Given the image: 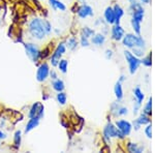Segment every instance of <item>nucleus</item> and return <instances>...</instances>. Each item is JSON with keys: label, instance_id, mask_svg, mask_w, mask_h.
I'll list each match as a JSON object with an SVG mask.
<instances>
[{"label": "nucleus", "instance_id": "1", "mask_svg": "<svg viewBox=\"0 0 155 153\" xmlns=\"http://www.w3.org/2000/svg\"><path fill=\"white\" fill-rule=\"evenodd\" d=\"M45 19L41 18H33L28 24V32L33 37L34 39L37 41H42L47 35L46 30H45V25H44Z\"/></svg>", "mask_w": 155, "mask_h": 153}, {"label": "nucleus", "instance_id": "2", "mask_svg": "<svg viewBox=\"0 0 155 153\" xmlns=\"http://www.w3.org/2000/svg\"><path fill=\"white\" fill-rule=\"evenodd\" d=\"M122 44L124 47L132 49L134 47H140L146 49V42L141 35H137L136 33H128L125 34L122 38Z\"/></svg>", "mask_w": 155, "mask_h": 153}, {"label": "nucleus", "instance_id": "3", "mask_svg": "<svg viewBox=\"0 0 155 153\" xmlns=\"http://www.w3.org/2000/svg\"><path fill=\"white\" fill-rule=\"evenodd\" d=\"M112 138H119V139L122 140L125 138V135L117 128L116 125L109 122L104 128V140L107 143H111Z\"/></svg>", "mask_w": 155, "mask_h": 153}, {"label": "nucleus", "instance_id": "4", "mask_svg": "<svg viewBox=\"0 0 155 153\" xmlns=\"http://www.w3.org/2000/svg\"><path fill=\"white\" fill-rule=\"evenodd\" d=\"M66 46H65V42H61L58 44V46L56 47L55 51L53 52V54L51 55V58H50V63L52 64V66L56 67L58 62L60 61V59L62 58L64 54L66 52Z\"/></svg>", "mask_w": 155, "mask_h": 153}, {"label": "nucleus", "instance_id": "5", "mask_svg": "<svg viewBox=\"0 0 155 153\" xmlns=\"http://www.w3.org/2000/svg\"><path fill=\"white\" fill-rule=\"evenodd\" d=\"M124 57H125L127 63H128L129 72L131 75H134L139 69L140 65H141V59L139 57L134 56L130 51H124Z\"/></svg>", "mask_w": 155, "mask_h": 153}, {"label": "nucleus", "instance_id": "6", "mask_svg": "<svg viewBox=\"0 0 155 153\" xmlns=\"http://www.w3.org/2000/svg\"><path fill=\"white\" fill-rule=\"evenodd\" d=\"M24 49L25 52H26V55L31 59V61L36 63L39 60V51H41L38 47L35 44H32V42H25Z\"/></svg>", "mask_w": 155, "mask_h": 153}, {"label": "nucleus", "instance_id": "7", "mask_svg": "<svg viewBox=\"0 0 155 153\" xmlns=\"http://www.w3.org/2000/svg\"><path fill=\"white\" fill-rule=\"evenodd\" d=\"M45 116V106L41 104V101L34 102L31 106L28 113L29 118H38L39 120H41Z\"/></svg>", "mask_w": 155, "mask_h": 153}, {"label": "nucleus", "instance_id": "8", "mask_svg": "<svg viewBox=\"0 0 155 153\" xmlns=\"http://www.w3.org/2000/svg\"><path fill=\"white\" fill-rule=\"evenodd\" d=\"M50 71H51V69H50V66L47 62H44V63H41L39 65L38 68H37V72H36L37 82L42 83V82L46 81V80L49 78Z\"/></svg>", "mask_w": 155, "mask_h": 153}, {"label": "nucleus", "instance_id": "9", "mask_svg": "<svg viewBox=\"0 0 155 153\" xmlns=\"http://www.w3.org/2000/svg\"><path fill=\"white\" fill-rule=\"evenodd\" d=\"M115 125H116L117 128L125 135V137L130 135L131 129H132V124L129 121H126V120H124V119H120L115 122Z\"/></svg>", "mask_w": 155, "mask_h": 153}, {"label": "nucleus", "instance_id": "10", "mask_svg": "<svg viewBox=\"0 0 155 153\" xmlns=\"http://www.w3.org/2000/svg\"><path fill=\"white\" fill-rule=\"evenodd\" d=\"M77 14L81 19H86V18H88V17L93 16V8L90 5H88V4H82V5L79 6V8H78Z\"/></svg>", "mask_w": 155, "mask_h": 153}, {"label": "nucleus", "instance_id": "11", "mask_svg": "<svg viewBox=\"0 0 155 153\" xmlns=\"http://www.w3.org/2000/svg\"><path fill=\"white\" fill-rule=\"evenodd\" d=\"M125 35V31L122 28L120 24H114L113 28H112V38L116 42L122 41L123 36Z\"/></svg>", "mask_w": 155, "mask_h": 153}, {"label": "nucleus", "instance_id": "12", "mask_svg": "<svg viewBox=\"0 0 155 153\" xmlns=\"http://www.w3.org/2000/svg\"><path fill=\"white\" fill-rule=\"evenodd\" d=\"M104 20H106L107 24H115V14H114V9L112 6H107L104 11Z\"/></svg>", "mask_w": 155, "mask_h": 153}, {"label": "nucleus", "instance_id": "13", "mask_svg": "<svg viewBox=\"0 0 155 153\" xmlns=\"http://www.w3.org/2000/svg\"><path fill=\"white\" fill-rule=\"evenodd\" d=\"M39 121H41V120H39L38 118H29L28 122H27L26 126H25V130H24L25 134H28L31 130L36 128L39 125Z\"/></svg>", "mask_w": 155, "mask_h": 153}, {"label": "nucleus", "instance_id": "14", "mask_svg": "<svg viewBox=\"0 0 155 153\" xmlns=\"http://www.w3.org/2000/svg\"><path fill=\"white\" fill-rule=\"evenodd\" d=\"M49 4L55 12H57V11L65 12L66 11V5L62 1H60V0H49Z\"/></svg>", "mask_w": 155, "mask_h": 153}, {"label": "nucleus", "instance_id": "15", "mask_svg": "<svg viewBox=\"0 0 155 153\" xmlns=\"http://www.w3.org/2000/svg\"><path fill=\"white\" fill-rule=\"evenodd\" d=\"M114 14H115V24H120L121 18L124 16V9L118 4H115L114 7Z\"/></svg>", "mask_w": 155, "mask_h": 153}, {"label": "nucleus", "instance_id": "16", "mask_svg": "<svg viewBox=\"0 0 155 153\" xmlns=\"http://www.w3.org/2000/svg\"><path fill=\"white\" fill-rule=\"evenodd\" d=\"M91 42L97 47H101L106 42V36L101 33H95L91 37Z\"/></svg>", "mask_w": 155, "mask_h": 153}, {"label": "nucleus", "instance_id": "17", "mask_svg": "<svg viewBox=\"0 0 155 153\" xmlns=\"http://www.w3.org/2000/svg\"><path fill=\"white\" fill-rule=\"evenodd\" d=\"M114 92H115V96H116V99L118 101H121L122 98H123V88H122V83L121 82H117L115 84L114 87Z\"/></svg>", "mask_w": 155, "mask_h": 153}, {"label": "nucleus", "instance_id": "18", "mask_svg": "<svg viewBox=\"0 0 155 153\" xmlns=\"http://www.w3.org/2000/svg\"><path fill=\"white\" fill-rule=\"evenodd\" d=\"M52 87H53V89L55 91L61 92V91H64V89H65V84H64V82L62 81V80H60L58 78V79L54 80V81L52 82Z\"/></svg>", "mask_w": 155, "mask_h": 153}, {"label": "nucleus", "instance_id": "19", "mask_svg": "<svg viewBox=\"0 0 155 153\" xmlns=\"http://www.w3.org/2000/svg\"><path fill=\"white\" fill-rule=\"evenodd\" d=\"M78 45H79V42H78V39L74 36L69 37V38L65 42L66 49L71 50V51H74V50L78 48Z\"/></svg>", "mask_w": 155, "mask_h": 153}, {"label": "nucleus", "instance_id": "20", "mask_svg": "<svg viewBox=\"0 0 155 153\" xmlns=\"http://www.w3.org/2000/svg\"><path fill=\"white\" fill-rule=\"evenodd\" d=\"M134 98H136L137 104H139L142 106V102H143V100L145 98V95L140 87H137V88L134 90Z\"/></svg>", "mask_w": 155, "mask_h": 153}, {"label": "nucleus", "instance_id": "21", "mask_svg": "<svg viewBox=\"0 0 155 153\" xmlns=\"http://www.w3.org/2000/svg\"><path fill=\"white\" fill-rule=\"evenodd\" d=\"M127 150L131 153H142L144 151V147H139L136 143H128L127 144Z\"/></svg>", "mask_w": 155, "mask_h": 153}, {"label": "nucleus", "instance_id": "22", "mask_svg": "<svg viewBox=\"0 0 155 153\" xmlns=\"http://www.w3.org/2000/svg\"><path fill=\"white\" fill-rule=\"evenodd\" d=\"M57 67L59 68V71L62 72V74H66L67 69H68V61L66 59H60V61L57 64Z\"/></svg>", "mask_w": 155, "mask_h": 153}, {"label": "nucleus", "instance_id": "23", "mask_svg": "<svg viewBox=\"0 0 155 153\" xmlns=\"http://www.w3.org/2000/svg\"><path fill=\"white\" fill-rule=\"evenodd\" d=\"M94 34H95V31L88 26L84 27V28H82V30H81V35L87 37V38H91Z\"/></svg>", "mask_w": 155, "mask_h": 153}, {"label": "nucleus", "instance_id": "24", "mask_svg": "<svg viewBox=\"0 0 155 153\" xmlns=\"http://www.w3.org/2000/svg\"><path fill=\"white\" fill-rule=\"evenodd\" d=\"M22 143V131L21 130H17L14 135V145L16 146L17 149H19Z\"/></svg>", "mask_w": 155, "mask_h": 153}, {"label": "nucleus", "instance_id": "25", "mask_svg": "<svg viewBox=\"0 0 155 153\" xmlns=\"http://www.w3.org/2000/svg\"><path fill=\"white\" fill-rule=\"evenodd\" d=\"M56 99L57 101H58L59 105H61V106H64V105L67 102V95L65 92L61 91V92H58L56 95Z\"/></svg>", "mask_w": 155, "mask_h": 153}, {"label": "nucleus", "instance_id": "26", "mask_svg": "<svg viewBox=\"0 0 155 153\" xmlns=\"http://www.w3.org/2000/svg\"><path fill=\"white\" fill-rule=\"evenodd\" d=\"M128 114V109L125 107H122V106H119L118 107V109L116 110L114 113H113V115L114 116H116V117H121V116H125V115Z\"/></svg>", "mask_w": 155, "mask_h": 153}, {"label": "nucleus", "instance_id": "27", "mask_svg": "<svg viewBox=\"0 0 155 153\" xmlns=\"http://www.w3.org/2000/svg\"><path fill=\"white\" fill-rule=\"evenodd\" d=\"M130 23H131V26H132V29H134V33H136L137 35H141V31H142L141 24L142 23H140V22H137V21H136V20H134V19H131Z\"/></svg>", "mask_w": 155, "mask_h": 153}, {"label": "nucleus", "instance_id": "28", "mask_svg": "<svg viewBox=\"0 0 155 153\" xmlns=\"http://www.w3.org/2000/svg\"><path fill=\"white\" fill-rule=\"evenodd\" d=\"M136 120L141 125H147L148 123H150V116H148V115H146V114H144V113H142V114L139 116V118L136 119Z\"/></svg>", "mask_w": 155, "mask_h": 153}, {"label": "nucleus", "instance_id": "29", "mask_svg": "<svg viewBox=\"0 0 155 153\" xmlns=\"http://www.w3.org/2000/svg\"><path fill=\"white\" fill-rule=\"evenodd\" d=\"M143 113L146 115H148V116H151V114H152V97H150L148 99L146 106H145L143 109Z\"/></svg>", "mask_w": 155, "mask_h": 153}, {"label": "nucleus", "instance_id": "30", "mask_svg": "<svg viewBox=\"0 0 155 153\" xmlns=\"http://www.w3.org/2000/svg\"><path fill=\"white\" fill-rule=\"evenodd\" d=\"M131 53L134 55V56H137V57H143L144 56V54H145V49L144 48H140V47H134V48H132L131 49Z\"/></svg>", "mask_w": 155, "mask_h": 153}, {"label": "nucleus", "instance_id": "31", "mask_svg": "<svg viewBox=\"0 0 155 153\" xmlns=\"http://www.w3.org/2000/svg\"><path fill=\"white\" fill-rule=\"evenodd\" d=\"M141 64L145 65L146 67H151L152 66V57H151V54H149L148 56L144 57V58L141 60Z\"/></svg>", "mask_w": 155, "mask_h": 153}, {"label": "nucleus", "instance_id": "32", "mask_svg": "<svg viewBox=\"0 0 155 153\" xmlns=\"http://www.w3.org/2000/svg\"><path fill=\"white\" fill-rule=\"evenodd\" d=\"M50 52H51V51H50L49 48H45L44 50L39 51V59H41V60H46L50 56V55H51Z\"/></svg>", "mask_w": 155, "mask_h": 153}, {"label": "nucleus", "instance_id": "33", "mask_svg": "<svg viewBox=\"0 0 155 153\" xmlns=\"http://www.w3.org/2000/svg\"><path fill=\"white\" fill-rule=\"evenodd\" d=\"M44 25H45V30H46L47 35H50L52 33V30H53V27H52V24L50 23V21L45 19L44 21Z\"/></svg>", "mask_w": 155, "mask_h": 153}, {"label": "nucleus", "instance_id": "34", "mask_svg": "<svg viewBox=\"0 0 155 153\" xmlns=\"http://www.w3.org/2000/svg\"><path fill=\"white\" fill-rule=\"evenodd\" d=\"M145 135H146V137L148 139H151L152 138V125L150 123L147 124V126L145 127Z\"/></svg>", "mask_w": 155, "mask_h": 153}, {"label": "nucleus", "instance_id": "35", "mask_svg": "<svg viewBox=\"0 0 155 153\" xmlns=\"http://www.w3.org/2000/svg\"><path fill=\"white\" fill-rule=\"evenodd\" d=\"M80 44H81L82 47H89V45H90L89 38H87V37L81 35V38H80Z\"/></svg>", "mask_w": 155, "mask_h": 153}, {"label": "nucleus", "instance_id": "36", "mask_svg": "<svg viewBox=\"0 0 155 153\" xmlns=\"http://www.w3.org/2000/svg\"><path fill=\"white\" fill-rule=\"evenodd\" d=\"M49 77L51 78V80H56L58 79V74H57L56 72L54 71V69H52V71H50V74H49Z\"/></svg>", "mask_w": 155, "mask_h": 153}, {"label": "nucleus", "instance_id": "37", "mask_svg": "<svg viewBox=\"0 0 155 153\" xmlns=\"http://www.w3.org/2000/svg\"><path fill=\"white\" fill-rule=\"evenodd\" d=\"M112 57H113V51L112 50H107L106 51V58L107 60L112 59Z\"/></svg>", "mask_w": 155, "mask_h": 153}, {"label": "nucleus", "instance_id": "38", "mask_svg": "<svg viewBox=\"0 0 155 153\" xmlns=\"http://www.w3.org/2000/svg\"><path fill=\"white\" fill-rule=\"evenodd\" d=\"M132 126H134V130H139V129H140V127H141L142 125L140 124L139 122L137 121V120H134V123H132Z\"/></svg>", "mask_w": 155, "mask_h": 153}, {"label": "nucleus", "instance_id": "39", "mask_svg": "<svg viewBox=\"0 0 155 153\" xmlns=\"http://www.w3.org/2000/svg\"><path fill=\"white\" fill-rule=\"evenodd\" d=\"M78 8H79V4L77 3H74V6H72V8H71V11H72V12H77V11H78Z\"/></svg>", "mask_w": 155, "mask_h": 153}, {"label": "nucleus", "instance_id": "40", "mask_svg": "<svg viewBox=\"0 0 155 153\" xmlns=\"http://www.w3.org/2000/svg\"><path fill=\"white\" fill-rule=\"evenodd\" d=\"M6 138V135L2 130H0V140H4Z\"/></svg>", "mask_w": 155, "mask_h": 153}, {"label": "nucleus", "instance_id": "41", "mask_svg": "<svg viewBox=\"0 0 155 153\" xmlns=\"http://www.w3.org/2000/svg\"><path fill=\"white\" fill-rule=\"evenodd\" d=\"M140 3L141 4H149L150 0H140Z\"/></svg>", "mask_w": 155, "mask_h": 153}, {"label": "nucleus", "instance_id": "42", "mask_svg": "<svg viewBox=\"0 0 155 153\" xmlns=\"http://www.w3.org/2000/svg\"><path fill=\"white\" fill-rule=\"evenodd\" d=\"M125 79H126V78H125V76H123V75H122V76L119 78V80H118V81L122 83V82H123V81H125Z\"/></svg>", "mask_w": 155, "mask_h": 153}, {"label": "nucleus", "instance_id": "43", "mask_svg": "<svg viewBox=\"0 0 155 153\" xmlns=\"http://www.w3.org/2000/svg\"><path fill=\"white\" fill-rule=\"evenodd\" d=\"M78 3H82V4H86V0H78Z\"/></svg>", "mask_w": 155, "mask_h": 153}, {"label": "nucleus", "instance_id": "44", "mask_svg": "<svg viewBox=\"0 0 155 153\" xmlns=\"http://www.w3.org/2000/svg\"><path fill=\"white\" fill-rule=\"evenodd\" d=\"M1 9H2V7H1V5H0V12H1Z\"/></svg>", "mask_w": 155, "mask_h": 153}, {"label": "nucleus", "instance_id": "45", "mask_svg": "<svg viewBox=\"0 0 155 153\" xmlns=\"http://www.w3.org/2000/svg\"><path fill=\"white\" fill-rule=\"evenodd\" d=\"M0 24H1V21H0Z\"/></svg>", "mask_w": 155, "mask_h": 153}, {"label": "nucleus", "instance_id": "46", "mask_svg": "<svg viewBox=\"0 0 155 153\" xmlns=\"http://www.w3.org/2000/svg\"><path fill=\"white\" fill-rule=\"evenodd\" d=\"M0 141H1V140H0Z\"/></svg>", "mask_w": 155, "mask_h": 153}]
</instances>
